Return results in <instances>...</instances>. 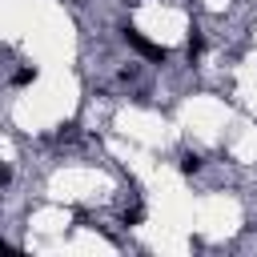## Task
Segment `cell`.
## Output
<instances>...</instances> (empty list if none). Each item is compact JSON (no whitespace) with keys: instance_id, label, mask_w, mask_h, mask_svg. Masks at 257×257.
I'll use <instances>...</instances> for the list:
<instances>
[{"instance_id":"obj_4","label":"cell","mask_w":257,"mask_h":257,"mask_svg":"<svg viewBox=\"0 0 257 257\" xmlns=\"http://www.w3.org/2000/svg\"><path fill=\"white\" fill-rule=\"evenodd\" d=\"M141 217H145V209H128L124 213V225H141Z\"/></svg>"},{"instance_id":"obj_3","label":"cell","mask_w":257,"mask_h":257,"mask_svg":"<svg viewBox=\"0 0 257 257\" xmlns=\"http://www.w3.org/2000/svg\"><path fill=\"white\" fill-rule=\"evenodd\" d=\"M201 48H205V44H201V36L193 32V36H189V60H193V56H201Z\"/></svg>"},{"instance_id":"obj_2","label":"cell","mask_w":257,"mask_h":257,"mask_svg":"<svg viewBox=\"0 0 257 257\" xmlns=\"http://www.w3.org/2000/svg\"><path fill=\"white\" fill-rule=\"evenodd\" d=\"M197 169H201V161H197L193 153H189V157H181V173H197Z\"/></svg>"},{"instance_id":"obj_5","label":"cell","mask_w":257,"mask_h":257,"mask_svg":"<svg viewBox=\"0 0 257 257\" xmlns=\"http://www.w3.org/2000/svg\"><path fill=\"white\" fill-rule=\"evenodd\" d=\"M32 76H36V72H32V68H20V72H16V84H28V80H32Z\"/></svg>"},{"instance_id":"obj_1","label":"cell","mask_w":257,"mask_h":257,"mask_svg":"<svg viewBox=\"0 0 257 257\" xmlns=\"http://www.w3.org/2000/svg\"><path fill=\"white\" fill-rule=\"evenodd\" d=\"M124 40H128V44H133V48H137L141 56H149V60H165V56H169V48H165V44H157V40H149V36H141V32H137L133 24L124 28Z\"/></svg>"},{"instance_id":"obj_6","label":"cell","mask_w":257,"mask_h":257,"mask_svg":"<svg viewBox=\"0 0 257 257\" xmlns=\"http://www.w3.org/2000/svg\"><path fill=\"white\" fill-rule=\"evenodd\" d=\"M0 253H16V249H12V245H8V241H0Z\"/></svg>"}]
</instances>
